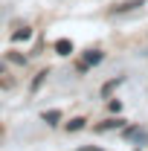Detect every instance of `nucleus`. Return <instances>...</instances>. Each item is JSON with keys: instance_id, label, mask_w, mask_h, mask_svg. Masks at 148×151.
Masks as SVG:
<instances>
[{"instance_id": "423d86ee", "label": "nucleus", "mask_w": 148, "mask_h": 151, "mask_svg": "<svg viewBox=\"0 0 148 151\" xmlns=\"http://www.w3.org/2000/svg\"><path fill=\"white\" fill-rule=\"evenodd\" d=\"M41 119L50 122V125H58V122H61V111H44V113H41Z\"/></svg>"}, {"instance_id": "f03ea898", "label": "nucleus", "mask_w": 148, "mask_h": 151, "mask_svg": "<svg viewBox=\"0 0 148 151\" xmlns=\"http://www.w3.org/2000/svg\"><path fill=\"white\" fill-rule=\"evenodd\" d=\"M102 58H105V52H99V50H90V52H84V61L78 64V70H81V73H84V70H90V67H96Z\"/></svg>"}, {"instance_id": "9b49d317", "label": "nucleus", "mask_w": 148, "mask_h": 151, "mask_svg": "<svg viewBox=\"0 0 148 151\" xmlns=\"http://www.w3.org/2000/svg\"><path fill=\"white\" fill-rule=\"evenodd\" d=\"M78 151H102V148H93V145H78Z\"/></svg>"}, {"instance_id": "0eeeda50", "label": "nucleus", "mask_w": 148, "mask_h": 151, "mask_svg": "<svg viewBox=\"0 0 148 151\" xmlns=\"http://www.w3.org/2000/svg\"><path fill=\"white\" fill-rule=\"evenodd\" d=\"M122 81H125V78H122V76H116V78H113V81H108V84H105V87H102V96H108V93H113V90H116V87H119V84H122Z\"/></svg>"}, {"instance_id": "f257e3e1", "label": "nucleus", "mask_w": 148, "mask_h": 151, "mask_svg": "<svg viewBox=\"0 0 148 151\" xmlns=\"http://www.w3.org/2000/svg\"><path fill=\"white\" fill-rule=\"evenodd\" d=\"M125 139H128V142H137V145H148V131L131 125V128H125Z\"/></svg>"}, {"instance_id": "7ed1b4c3", "label": "nucleus", "mask_w": 148, "mask_h": 151, "mask_svg": "<svg viewBox=\"0 0 148 151\" xmlns=\"http://www.w3.org/2000/svg\"><path fill=\"white\" fill-rule=\"evenodd\" d=\"M142 3H145V0H125V3H116L111 12L113 15H122V12H131V9H139Z\"/></svg>"}, {"instance_id": "1a4fd4ad", "label": "nucleus", "mask_w": 148, "mask_h": 151, "mask_svg": "<svg viewBox=\"0 0 148 151\" xmlns=\"http://www.w3.org/2000/svg\"><path fill=\"white\" fill-rule=\"evenodd\" d=\"M78 128H84V119H81V116H75V119L67 122V131H78Z\"/></svg>"}, {"instance_id": "6e6552de", "label": "nucleus", "mask_w": 148, "mask_h": 151, "mask_svg": "<svg viewBox=\"0 0 148 151\" xmlns=\"http://www.w3.org/2000/svg\"><path fill=\"white\" fill-rule=\"evenodd\" d=\"M26 38H32V29H29V26H23V29H18V32L12 35V41H26Z\"/></svg>"}, {"instance_id": "39448f33", "label": "nucleus", "mask_w": 148, "mask_h": 151, "mask_svg": "<svg viewBox=\"0 0 148 151\" xmlns=\"http://www.w3.org/2000/svg\"><path fill=\"white\" fill-rule=\"evenodd\" d=\"M113 128H122V119H108V122L96 125V131H99V134H105V131H113Z\"/></svg>"}, {"instance_id": "20e7f679", "label": "nucleus", "mask_w": 148, "mask_h": 151, "mask_svg": "<svg viewBox=\"0 0 148 151\" xmlns=\"http://www.w3.org/2000/svg\"><path fill=\"white\" fill-rule=\"evenodd\" d=\"M55 52L58 55H70V52H73V41H67V38L55 41Z\"/></svg>"}, {"instance_id": "9d476101", "label": "nucleus", "mask_w": 148, "mask_h": 151, "mask_svg": "<svg viewBox=\"0 0 148 151\" xmlns=\"http://www.w3.org/2000/svg\"><path fill=\"white\" fill-rule=\"evenodd\" d=\"M9 61H15V64H26V58L18 55V52H9Z\"/></svg>"}]
</instances>
